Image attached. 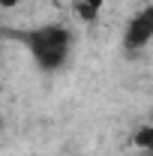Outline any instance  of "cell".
Segmentation results:
<instances>
[{"mask_svg": "<svg viewBox=\"0 0 153 156\" xmlns=\"http://www.w3.org/2000/svg\"><path fill=\"white\" fill-rule=\"evenodd\" d=\"M12 39H18L21 45L27 48L30 60L36 63L42 72H60L69 54H72V45H75V33L66 27V24H36V27H27V30H12Z\"/></svg>", "mask_w": 153, "mask_h": 156, "instance_id": "cell-1", "label": "cell"}, {"mask_svg": "<svg viewBox=\"0 0 153 156\" xmlns=\"http://www.w3.org/2000/svg\"><path fill=\"white\" fill-rule=\"evenodd\" d=\"M150 42H153V3H147V6H141L138 12L129 15L126 27H123L120 45H123L126 54H138V51H144Z\"/></svg>", "mask_w": 153, "mask_h": 156, "instance_id": "cell-2", "label": "cell"}, {"mask_svg": "<svg viewBox=\"0 0 153 156\" xmlns=\"http://www.w3.org/2000/svg\"><path fill=\"white\" fill-rule=\"evenodd\" d=\"M102 6H105V0H75V12L84 24H96L102 15Z\"/></svg>", "mask_w": 153, "mask_h": 156, "instance_id": "cell-3", "label": "cell"}, {"mask_svg": "<svg viewBox=\"0 0 153 156\" xmlns=\"http://www.w3.org/2000/svg\"><path fill=\"white\" fill-rule=\"evenodd\" d=\"M132 147L144 150V153H153V123H144L132 132Z\"/></svg>", "mask_w": 153, "mask_h": 156, "instance_id": "cell-4", "label": "cell"}, {"mask_svg": "<svg viewBox=\"0 0 153 156\" xmlns=\"http://www.w3.org/2000/svg\"><path fill=\"white\" fill-rule=\"evenodd\" d=\"M21 0H0V9H15Z\"/></svg>", "mask_w": 153, "mask_h": 156, "instance_id": "cell-5", "label": "cell"}, {"mask_svg": "<svg viewBox=\"0 0 153 156\" xmlns=\"http://www.w3.org/2000/svg\"><path fill=\"white\" fill-rule=\"evenodd\" d=\"M150 123H153V111H150Z\"/></svg>", "mask_w": 153, "mask_h": 156, "instance_id": "cell-6", "label": "cell"}]
</instances>
